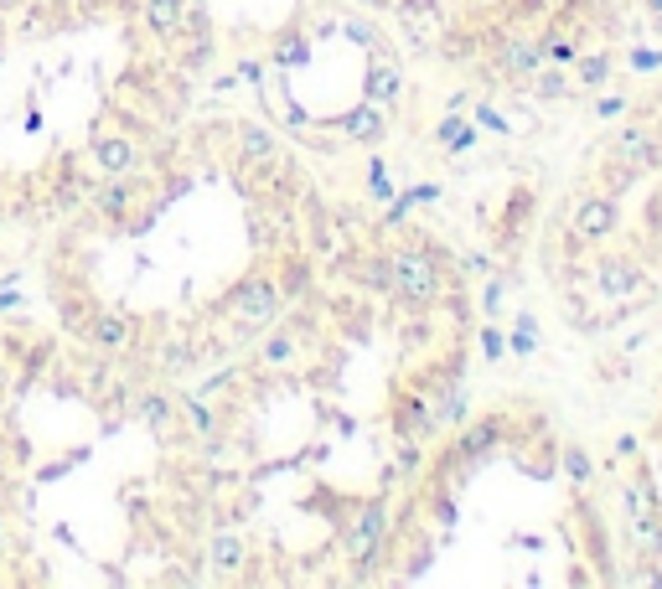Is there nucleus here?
I'll return each instance as SVG.
<instances>
[{
  "label": "nucleus",
  "instance_id": "f257e3e1",
  "mask_svg": "<svg viewBox=\"0 0 662 589\" xmlns=\"http://www.w3.org/2000/svg\"><path fill=\"white\" fill-rule=\"evenodd\" d=\"M383 290L399 305H435L445 295V269L430 248H394L383 259Z\"/></svg>",
  "mask_w": 662,
  "mask_h": 589
},
{
  "label": "nucleus",
  "instance_id": "f03ea898",
  "mask_svg": "<svg viewBox=\"0 0 662 589\" xmlns=\"http://www.w3.org/2000/svg\"><path fill=\"white\" fill-rule=\"evenodd\" d=\"M228 310L238 316V326H275V316L285 310V290L275 274H249L238 279L233 295H228Z\"/></svg>",
  "mask_w": 662,
  "mask_h": 589
},
{
  "label": "nucleus",
  "instance_id": "7ed1b4c3",
  "mask_svg": "<svg viewBox=\"0 0 662 589\" xmlns=\"http://www.w3.org/2000/svg\"><path fill=\"white\" fill-rule=\"evenodd\" d=\"M383 543H388V507H383V496H373V502H363L357 517L342 527V553H347V564H373L383 553Z\"/></svg>",
  "mask_w": 662,
  "mask_h": 589
},
{
  "label": "nucleus",
  "instance_id": "20e7f679",
  "mask_svg": "<svg viewBox=\"0 0 662 589\" xmlns=\"http://www.w3.org/2000/svg\"><path fill=\"white\" fill-rule=\"evenodd\" d=\"M616 228H621L616 197H611V192H590V197L580 202V212H575V238H580V243H606Z\"/></svg>",
  "mask_w": 662,
  "mask_h": 589
},
{
  "label": "nucleus",
  "instance_id": "39448f33",
  "mask_svg": "<svg viewBox=\"0 0 662 589\" xmlns=\"http://www.w3.org/2000/svg\"><path fill=\"white\" fill-rule=\"evenodd\" d=\"M611 161L626 166L631 176H642V171H652V166L662 161V140H657L652 130H642V124H631V130L611 145Z\"/></svg>",
  "mask_w": 662,
  "mask_h": 589
},
{
  "label": "nucleus",
  "instance_id": "423d86ee",
  "mask_svg": "<svg viewBox=\"0 0 662 589\" xmlns=\"http://www.w3.org/2000/svg\"><path fill=\"white\" fill-rule=\"evenodd\" d=\"M135 161H140V150H135L130 135H119V130L94 135V166L104 176H125V171H135Z\"/></svg>",
  "mask_w": 662,
  "mask_h": 589
},
{
  "label": "nucleus",
  "instance_id": "0eeeda50",
  "mask_svg": "<svg viewBox=\"0 0 662 589\" xmlns=\"http://www.w3.org/2000/svg\"><path fill=\"white\" fill-rule=\"evenodd\" d=\"M88 347H104V352H125L130 347V316H119V310H109V316H94L83 326Z\"/></svg>",
  "mask_w": 662,
  "mask_h": 589
},
{
  "label": "nucleus",
  "instance_id": "6e6552de",
  "mask_svg": "<svg viewBox=\"0 0 662 589\" xmlns=\"http://www.w3.org/2000/svg\"><path fill=\"white\" fill-rule=\"evenodd\" d=\"M145 31L161 42L187 31V0H145Z\"/></svg>",
  "mask_w": 662,
  "mask_h": 589
},
{
  "label": "nucleus",
  "instance_id": "1a4fd4ad",
  "mask_svg": "<svg viewBox=\"0 0 662 589\" xmlns=\"http://www.w3.org/2000/svg\"><path fill=\"white\" fill-rule=\"evenodd\" d=\"M497 68H502V78H533L544 68V47L538 42H507L497 52Z\"/></svg>",
  "mask_w": 662,
  "mask_h": 589
},
{
  "label": "nucleus",
  "instance_id": "9d476101",
  "mask_svg": "<svg viewBox=\"0 0 662 589\" xmlns=\"http://www.w3.org/2000/svg\"><path fill=\"white\" fill-rule=\"evenodd\" d=\"M595 285L600 295H631V290H642V269L631 259H606L595 269Z\"/></svg>",
  "mask_w": 662,
  "mask_h": 589
},
{
  "label": "nucleus",
  "instance_id": "9b49d317",
  "mask_svg": "<svg viewBox=\"0 0 662 589\" xmlns=\"http://www.w3.org/2000/svg\"><path fill=\"white\" fill-rule=\"evenodd\" d=\"M368 99L373 104H394L399 99V68L394 62H383V57L368 62Z\"/></svg>",
  "mask_w": 662,
  "mask_h": 589
},
{
  "label": "nucleus",
  "instance_id": "f8f14e48",
  "mask_svg": "<svg viewBox=\"0 0 662 589\" xmlns=\"http://www.w3.org/2000/svg\"><path fill=\"white\" fill-rule=\"evenodd\" d=\"M238 145H244V161L249 166H264V161H275V140H269L264 130H259V124H244V130H238Z\"/></svg>",
  "mask_w": 662,
  "mask_h": 589
},
{
  "label": "nucleus",
  "instance_id": "ddd939ff",
  "mask_svg": "<svg viewBox=\"0 0 662 589\" xmlns=\"http://www.w3.org/2000/svg\"><path fill=\"white\" fill-rule=\"evenodd\" d=\"M342 130L352 135V140H378L383 135V114L368 104V109H352L347 119H342Z\"/></svg>",
  "mask_w": 662,
  "mask_h": 589
},
{
  "label": "nucleus",
  "instance_id": "4468645a",
  "mask_svg": "<svg viewBox=\"0 0 662 589\" xmlns=\"http://www.w3.org/2000/svg\"><path fill=\"white\" fill-rule=\"evenodd\" d=\"M213 569H223V574L244 569V543L228 538V533H218V538H213Z\"/></svg>",
  "mask_w": 662,
  "mask_h": 589
},
{
  "label": "nucleus",
  "instance_id": "2eb2a0df",
  "mask_svg": "<svg viewBox=\"0 0 662 589\" xmlns=\"http://www.w3.org/2000/svg\"><path fill=\"white\" fill-rule=\"evenodd\" d=\"M264 362H269V367L295 362V336H290V331H275V336H269V341H264Z\"/></svg>",
  "mask_w": 662,
  "mask_h": 589
},
{
  "label": "nucleus",
  "instance_id": "dca6fc26",
  "mask_svg": "<svg viewBox=\"0 0 662 589\" xmlns=\"http://www.w3.org/2000/svg\"><path fill=\"white\" fill-rule=\"evenodd\" d=\"M564 465H569V481H575V486L590 481V455L580 445H564Z\"/></svg>",
  "mask_w": 662,
  "mask_h": 589
},
{
  "label": "nucleus",
  "instance_id": "f3484780",
  "mask_svg": "<svg viewBox=\"0 0 662 589\" xmlns=\"http://www.w3.org/2000/svg\"><path fill=\"white\" fill-rule=\"evenodd\" d=\"M580 78L585 83H606L611 78V57L600 52V57H580Z\"/></svg>",
  "mask_w": 662,
  "mask_h": 589
},
{
  "label": "nucleus",
  "instance_id": "a211bd4d",
  "mask_svg": "<svg viewBox=\"0 0 662 589\" xmlns=\"http://www.w3.org/2000/svg\"><path fill=\"white\" fill-rule=\"evenodd\" d=\"M140 414H145L150 424H166V414H171V409H166V398H161V393H145V403H140Z\"/></svg>",
  "mask_w": 662,
  "mask_h": 589
},
{
  "label": "nucleus",
  "instance_id": "6ab92c4d",
  "mask_svg": "<svg viewBox=\"0 0 662 589\" xmlns=\"http://www.w3.org/2000/svg\"><path fill=\"white\" fill-rule=\"evenodd\" d=\"M538 93H549V99H554V93H564V78L544 73V78H538Z\"/></svg>",
  "mask_w": 662,
  "mask_h": 589
},
{
  "label": "nucleus",
  "instance_id": "aec40b11",
  "mask_svg": "<svg viewBox=\"0 0 662 589\" xmlns=\"http://www.w3.org/2000/svg\"><path fill=\"white\" fill-rule=\"evenodd\" d=\"M621 109H626L621 99H600V104H595V114H600V119H616Z\"/></svg>",
  "mask_w": 662,
  "mask_h": 589
},
{
  "label": "nucleus",
  "instance_id": "412c9836",
  "mask_svg": "<svg viewBox=\"0 0 662 589\" xmlns=\"http://www.w3.org/2000/svg\"><path fill=\"white\" fill-rule=\"evenodd\" d=\"M481 347H487V357L497 362V357H502V336H497V331H487V336H481Z\"/></svg>",
  "mask_w": 662,
  "mask_h": 589
}]
</instances>
